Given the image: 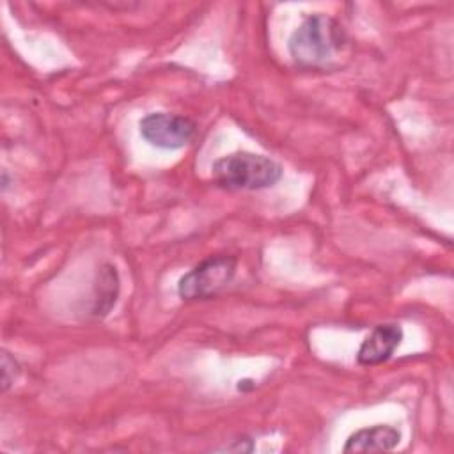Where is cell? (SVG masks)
<instances>
[{
  "label": "cell",
  "instance_id": "cell-1",
  "mask_svg": "<svg viewBox=\"0 0 454 454\" xmlns=\"http://www.w3.org/2000/svg\"><path fill=\"white\" fill-rule=\"evenodd\" d=\"M348 48L342 25L323 12L307 16L287 41V50L300 67L328 69Z\"/></svg>",
  "mask_w": 454,
  "mask_h": 454
},
{
  "label": "cell",
  "instance_id": "cell-7",
  "mask_svg": "<svg viewBox=\"0 0 454 454\" xmlns=\"http://www.w3.org/2000/svg\"><path fill=\"white\" fill-rule=\"evenodd\" d=\"M119 296V273L117 268L110 262H105L94 282V298H92V316L105 317L114 309Z\"/></svg>",
  "mask_w": 454,
  "mask_h": 454
},
{
  "label": "cell",
  "instance_id": "cell-2",
  "mask_svg": "<svg viewBox=\"0 0 454 454\" xmlns=\"http://www.w3.org/2000/svg\"><path fill=\"white\" fill-rule=\"evenodd\" d=\"M213 179L225 190H264L282 179V165L264 154L238 151L213 163Z\"/></svg>",
  "mask_w": 454,
  "mask_h": 454
},
{
  "label": "cell",
  "instance_id": "cell-8",
  "mask_svg": "<svg viewBox=\"0 0 454 454\" xmlns=\"http://www.w3.org/2000/svg\"><path fill=\"white\" fill-rule=\"evenodd\" d=\"M20 364H18V360L9 353V351H2V392H7L12 385H14V381H16V378L20 376Z\"/></svg>",
  "mask_w": 454,
  "mask_h": 454
},
{
  "label": "cell",
  "instance_id": "cell-6",
  "mask_svg": "<svg viewBox=\"0 0 454 454\" xmlns=\"http://www.w3.org/2000/svg\"><path fill=\"white\" fill-rule=\"evenodd\" d=\"M401 440V433L390 426L364 427L349 434L342 450L344 452H383L392 450Z\"/></svg>",
  "mask_w": 454,
  "mask_h": 454
},
{
  "label": "cell",
  "instance_id": "cell-5",
  "mask_svg": "<svg viewBox=\"0 0 454 454\" xmlns=\"http://www.w3.org/2000/svg\"><path fill=\"white\" fill-rule=\"evenodd\" d=\"M403 340V328L395 323H385L374 326V330L364 339L356 351V362L360 365H378L387 362Z\"/></svg>",
  "mask_w": 454,
  "mask_h": 454
},
{
  "label": "cell",
  "instance_id": "cell-10",
  "mask_svg": "<svg viewBox=\"0 0 454 454\" xmlns=\"http://www.w3.org/2000/svg\"><path fill=\"white\" fill-rule=\"evenodd\" d=\"M9 186V177H7V170H2V190H7Z\"/></svg>",
  "mask_w": 454,
  "mask_h": 454
},
{
  "label": "cell",
  "instance_id": "cell-4",
  "mask_svg": "<svg viewBox=\"0 0 454 454\" xmlns=\"http://www.w3.org/2000/svg\"><path fill=\"white\" fill-rule=\"evenodd\" d=\"M140 137L158 149H181L197 131L193 119L167 112H151L138 122Z\"/></svg>",
  "mask_w": 454,
  "mask_h": 454
},
{
  "label": "cell",
  "instance_id": "cell-9",
  "mask_svg": "<svg viewBox=\"0 0 454 454\" xmlns=\"http://www.w3.org/2000/svg\"><path fill=\"white\" fill-rule=\"evenodd\" d=\"M222 450H238V452H250L254 450V442L250 438H241L234 440L232 445H225Z\"/></svg>",
  "mask_w": 454,
  "mask_h": 454
},
{
  "label": "cell",
  "instance_id": "cell-3",
  "mask_svg": "<svg viewBox=\"0 0 454 454\" xmlns=\"http://www.w3.org/2000/svg\"><path fill=\"white\" fill-rule=\"evenodd\" d=\"M234 255L218 254L200 261L179 278L177 294L181 300H207L225 289L236 275Z\"/></svg>",
  "mask_w": 454,
  "mask_h": 454
}]
</instances>
